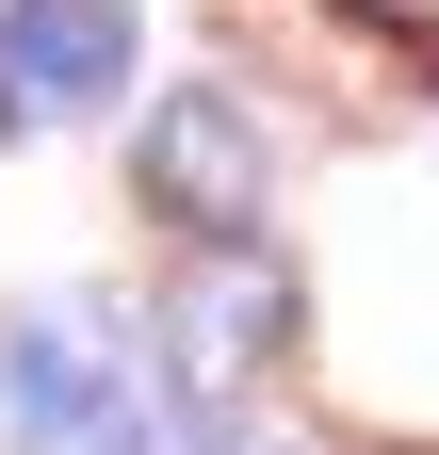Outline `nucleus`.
<instances>
[{
  "label": "nucleus",
  "mask_w": 439,
  "mask_h": 455,
  "mask_svg": "<svg viewBox=\"0 0 439 455\" xmlns=\"http://www.w3.org/2000/svg\"><path fill=\"white\" fill-rule=\"evenodd\" d=\"M131 180H147V212L180 228V244H244V228H260V180H277V147H260V114H244L228 82H180V98H147Z\"/></svg>",
  "instance_id": "1"
},
{
  "label": "nucleus",
  "mask_w": 439,
  "mask_h": 455,
  "mask_svg": "<svg viewBox=\"0 0 439 455\" xmlns=\"http://www.w3.org/2000/svg\"><path fill=\"white\" fill-rule=\"evenodd\" d=\"M277 341H293V276L260 244H196L180 260V293H163V390L180 407H244L277 374Z\"/></svg>",
  "instance_id": "2"
},
{
  "label": "nucleus",
  "mask_w": 439,
  "mask_h": 455,
  "mask_svg": "<svg viewBox=\"0 0 439 455\" xmlns=\"http://www.w3.org/2000/svg\"><path fill=\"white\" fill-rule=\"evenodd\" d=\"M131 390H147V374H131V341L98 325V309H33V325H0V439H17V455H82Z\"/></svg>",
  "instance_id": "3"
},
{
  "label": "nucleus",
  "mask_w": 439,
  "mask_h": 455,
  "mask_svg": "<svg viewBox=\"0 0 439 455\" xmlns=\"http://www.w3.org/2000/svg\"><path fill=\"white\" fill-rule=\"evenodd\" d=\"M131 82V0H0V114L66 131Z\"/></svg>",
  "instance_id": "4"
},
{
  "label": "nucleus",
  "mask_w": 439,
  "mask_h": 455,
  "mask_svg": "<svg viewBox=\"0 0 439 455\" xmlns=\"http://www.w3.org/2000/svg\"><path fill=\"white\" fill-rule=\"evenodd\" d=\"M82 455H180V423H163V407H147V390H131V407H115V423H98Z\"/></svg>",
  "instance_id": "5"
},
{
  "label": "nucleus",
  "mask_w": 439,
  "mask_h": 455,
  "mask_svg": "<svg viewBox=\"0 0 439 455\" xmlns=\"http://www.w3.org/2000/svg\"><path fill=\"white\" fill-rule=\"evenodd\" d=\"M358 33H391V49H439V0H342Z\"/></svg>",
  "instance_id": "6"
}]
</instances>
